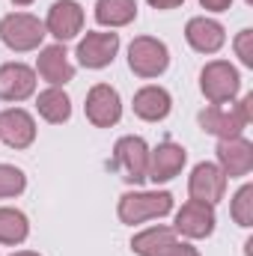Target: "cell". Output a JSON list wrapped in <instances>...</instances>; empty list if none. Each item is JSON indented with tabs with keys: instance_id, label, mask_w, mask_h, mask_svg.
<instances>
[{
	"instance_id": "1",
	"label": "cell",
	"mask_w": 253,
	"mask_h": 256,
	"mask_svg": "<svg viewBox=\"0 0 253 256\" xmlns=\"http://www.w3.org/2000/svg\"><path fill=\"white\" fill-rule=\"evenodd\" d=\"M253 120V96H244L238 104H212L200 114V126L202 131L214 134L218 140L226 137H242V131L248 128V122Z\"/></svg>"
},
{
	"instance_id": "2",
	"label": "cell",
	"mask_w": 253,
	"mask_h": 256,
	"mask_svg": "<svg viewBox=\"0 0 253 256\" xmlns=\"http://www.w3.org/2000/svg\"><path fill=\"white\" fill-rule=\"evenodd\" d=\"M120 220L134 226L152 218H164L173 212V194L167 191H128L120 196Z\"/></svg>"
},
{
	"instance_id": "3",
	"label": "cell",
	"mask_w": 253,
	"mask_h": 256,
	"mask_svg": "<svg viewBox=\"0 0 253 256\" xmlns=\"http://www.w3.org/2000/svg\"><path fill=\"white\" fill-rule=\"evenodd\" d=\"M48 36L45 30V21H39L36 15L30 12H12L0 21V39L9 51H36L42 45V39Z\"/></svg>"
},
{
	"instance_id": "4",
	"label": "cell",
	"mask_w": 253,
	"mask_h": 256,
	"mask_svg": "<svg viewBox=\"0 0 253 256\" xmlns=\"http://www.w3.org/2000/svg\"><path fill=\"white\" fill-rule=\"evenodd\" d=\"M238 86H242V78H238V68L226 60H212L206 63V68L200 72V90L202 96L212 102V104H226L238 96Z\"/></svg>"
},
{
	"instance_id": "5",
	"label": "cell",
	"mask_w": 253,
	"mask_h": 256,
	"mask_svg": "<svg viewBox=\"0 0 253 256\" xmlns=\"http://www.w3.org/2000/svg\"><path fill=\"white\" fill-rule=\"evenodd\" d=\"M128 66L137 78H158L170 66V51L155 36H137L128 45Z\"/></svg>"
},
{
	"instance_id": "6",
	"label": "cell",
	"mask_w": 253,
	"mask_h": 256,
	"mask_svg": "<svg viewBox=\"0 0 253 256\" xmlns=\"http://www.w3.org/2000/svg\"><path fill=\"white\" fill-rule=\"evenodd\" d=\"M114 164L122 170V179L128 185H140L146 182V173H149V146L143 137H120L116 146H114Z\"/></svg>"
},
{
	"instance_id": "7",
	"label": "cell",
	"mask_w": 253,
	"mask_h": 256,
	"mask_svg": "<svg viewBox=\"0 0 253 256\" xmlns=\"http://www.w3.org/2000/svg\"><path fill=\"white\" fill-rule=\"evenodd\" d=\"M84 110H86V120L96 128H110L116 126L120 116H122V98H120V92L110 84H96L86 92Z\"/></svg>"
},
{
	"instance_id": "8",
	"label": "cell",
	"mask_w": 253,
	"mask_h": 256,
	"mask_svg": "<svg viewBox=\"0 0 253 256\" xmlns=\"http://www.w3.org/2000/svg\"><path fill=\"white\" fill-rule=\"evenodd\" d=\"M176 236L185 238H206L214 232V206L200 202V200H188L179 212H176V224H173Z\"/></svg>"
},
{
	"instance_id": "9",
	"label": "cell",
	"mask_w": 253,
	"mask_h": 256,
	"mask_svg": "<svg viewBox=\"0 0 253 256\" xmlns=\"http://www.w3.org/2000/svg\"><path fill=\"white\" fill-rule=\"evenodd\" d=\"M218 167L224 170L226 179H238L248 176L253 170V143L244 137H226L218 140Z\"/></svg>"
},
{
	"instance_id": "10",
	"label": "cell",
	"mask_w": 253,
	"mask_h": 256,
	"mask_svg": "<svg viewBox=\"0 0 253 256\" xmlns=\"http://www.w3.org/2000/svg\"><path fill=\"white\" fill-rule=\"evenodd\" d=\"M188 194H190V200H200V202H208V206L220 202L224 194H226V176H224V170L218 164H208V161L196 164L188 179Z\"/></svg>"
},
{
	"instance_id": "11",
	"label": "cell",
	"mask_w": 253,
	"mask_h": 256,
	"mask_svg": "<svg viewBox=\"0 0 253 256\" xmlns=\"http://www.w3.org/2000/svg\"><path fill=\"white\" fill-rule=\"evenodd\" d=\"M120 51V33H86L78 45V60L84 68H104V66L114 63Z\"/></svg>"
},
{
	"instance_id": "12",
	"label": "cell",
	"mask_w": 253,
	"mask_h": 256,
	"mask_svg": "<svg viewBox=\"0 0 253 256\" xmlns=\"http://www.w3.org/2000/svg\"><path fill=\"white\" fill-rule=\"evenodd\" d=\"M185 161H188L185 146L170 143V140H167V143H158V146L149 152V173H146V179H152L155 185L170 182V179H176V176L182 173Z\"/></svg>"
},
{
	"instance_id": "13",
	"label": "cell",
	"mask_w": 253,
	"mask_h": 256,
	"mask_svg": "<svg viewBox=\"0 0 253 256\" xmlns=\"http://www.w3.org/2000/svg\"><path fill=\"white\" fill-rule=\"evenodd\" d=\"M45 30H48L54 39H60V42L74 39V36L84 30V9H80V3H74V0H57V3L48 9Z\"/></svg>"
},
{
	"instance_id": "14",
	"label": "cell",
	"mask_w": 253,
	"mask_h": 256,
	"mask_svg": "<svg viewBox=\"0 0 253 256\" xmlns=\"http://www.w3.org/2000/svg\"><path fill=\"white\" fill-rule=\"evenodd\" d=\"M0 140L9 149H27L36 140V122L27 110L21 108H9L0 114Z\"/></svg>"
},
{
	"instance_id": "15",
	"label": "cell",
	"mask_w": 253,
	"mask_h": 256,
	"mask_svg": "<svg viewBox=\"0 0 253 256\" xmlns=\"http://www.w3.org/2000/svg\"><path fill=\"white\" fill-rule=\"evenodd\" d=\"M36 92V72L24 63L0 66V98L3 102H24Z\"/></svg>"
},
{
	"instance_id": "16",
	"label": "cell",
	"mask_w": 253,
	"mask_h": 256,
	"mask_svg": "<svg viewBox=\"0 0 253 256\" xmlns=\"http://www.w3.org/2000/svg\"><path fill=\"white\" fill-rule=\"evenodd\" d=\"M185 39H188V45L194 51H200V54H214V51L224 48L226 33H224V27H220L214 18L196 15V18H190L188 27H185Z\"/></svg>"
},
{
	"instance_id": "17",
	"label": "cell",
	"mask_w": 253,
	"mask_h": 256,
	"mask_svg": "<svg viewBox=\"0 0 253 256\" xmlns=\"http://www.w3.org/2000/svg\"><path fill=\"white\" fill-rule=\"evenodd\" d=\"M36 72L51 84V86H63L74 78V66L68 63V54H66L63 45H48L39 51L36 57Z\"/></svg>"
},
{
	"instance_id": "18",
	"label": "cell",
	"mask_w": 253,
	"mask_h": 256,
	"mask_svg": "<svg viewBox=\"0 0 253 256\" xmlns=\"http://www.w3.org/2000/svg\"><path fill=\"white\" fill-rule=\"evenodd\" d=\"M170 108H173V98H170V92L164 86L149 84V86L134 92V114L140 120H146V122H161L170 114Z\"/></svg>"
},
{
	"instance_id": "19",
	"label": "cell",
	"mask_w": 253,
	"mask_h": 256,
	"mask_svg": "<svg viewBox=\"0 0 253 256\" xmlns=\"http://www.w3.org/2000/svg\"><path fill=\"white\" fill-rule=\"evenodd\" d=\"M176 242H179V236H176L173 226H149V230H143L131 238V250L140 256H161Z\"/></svg>"
},
{
	"instance_id": "20",
	"label": "cell",
	"mask_w": 253,
	"mask_h": 256,
	"mask_svg": "<svg viewBox=\"0 0 253 256\" xmlns=\"http://www.w3.org/2000/svg\"><path fill=\"white\" fill-rule=\"evenodd\" d=\"M36 110H39V116L45 122L60 126V122H66L72 116V102L63 92V86H48V90H42L36 96Z\"/></svg>"
},
{
	"instance_id": "21",
	"label": "cell",
	"mask_w": 253,
	"mask_h": 256,
	"mask_svg": "<svg viewBox=\"0 0 253 256\" xmlns=\"http://www.w3.org/2000/svg\"><path fill=\"white\" fill-rule=\"evenodd\" d=\"M137 18V0H98L96 3V21L102 27H126Z\"/></svg>"
},
{
	"instance_id": "22",
	"label": "cell",
	"mask_w": 253,
	"mask_h": 256,
	"mask_svg": "<svg viewBox=\"0 0 253 256\" xmlns=\"http://www.w3.org/2000/svg\"><path fill=\"white\" fill-rule=\"evenodd\" d=\"M27 236H30L27 214L18 212V208L3 206L0 208V244H21Z\"/></svg>"
},
{
	"instance_id": "23",
	"label": "cell",
	"mask_w": 253,
	"mask_h": 256,
	"mask_svg": "<svg viewBox=\"0 0 253 256\" xmlns=\"http://www.w3.org/2000/svg\"><path fill=\"white\" fill-rule=\"evenodd\" d=\"M232 220L238 226H253V185H242L232 196Z\"/></svg>"
},
{
	"instance_id": "24",
	"label": "cell",
	"mask_w": 253,
	"mask_h": 256,
	"mask_svg": "<svg viewBox=\"0 0 253 256\" xmlns=\"http://www.w3.org/2000/svg\"><path fill=\"white\" fill-rule=\"evenodd\" d=\"M24 188H27L24 170H18V167H12V164H0V200L18 196Z\"/></svg>"
},
{
	"instance_id": "25",
	"label": "cell",
	"mask_w": 253,
	"mask_h": 256,
	"mask_svg": "<svg viewBox=\"0 0 253 256\" xmlns=\"http://www.w3.org/2000/svg\"><path fill=\"white\" fill-rule=\"evenodd\" d=\"M236 54H238V60L244 66H253V30H242L238 36H236Z\"/></svg>"
},
{
	"instance_id": "26",
	"label": "cell",
	"mask_w": 253,
	"mask_h": 256,
	"mask_svg": "<svg viewBox=\"0 0 253 256\" xmlns=\"http://www.w3.org/2000/svg\"><path fill=\"white\" fill-rule=\"evenodd\" d=\"M161 256H200V250L190 248V244H185V242H176L173 248H167Z\"/></svg>"
},
{
	"instance_id": "27",
	"label": "cell",
	"mask_w": 253,
	"mask_h": 256,
	"mask_svg": "<svg viewBox=\"0 0 253 256\" xmlns=\"http://www.w3.org/2000/svg\"><path fill=\"white\" fill-rule=\"evenodd\" d=\"M200 6L208 9V12H226L232 6V0H200Z\"/></svg>"
},
{
	"instance_id": "28",
	"label": "cell",
	"mask_w": 253,
	"mask_h": 256,
	"mask_svg": "<svg viewBox=\"0 0 253 256\" xmlns=\"http://www.w3.org/2000/svg\"><path fill=\"white\" fill-rule=\"evenodd\" d=\"M149 6H155V9H176V6H182L185 0H146Z\"/></svg>"
},
{
	"instance_id": "29",
	"label": "cell",
	"mask_w": 253,
	"mask_h": 256,
	"mask_svg": "<svg viewBox=\"0 0 253 256\" xmlns=\"http://www.w3.org/2000/svg\"><path fill=\"white\" fill-rule=\"evenodd\" d=\"M12 256H39V254H33V250H18V254H12Z\"/></svg>"
},
{
	"instance_id": "30",
	"label": "cell",
	"mask_w": 253,
	"mask_h": 256,
	"mask_svg": "<svg viewBox=\"0 0 253 256\" xmlns=\"http://www.w3.org/2000/svg\"><path fill=\"white\" fill-rule=\"evenodd\" d=\"M12 3H15V6H30L33 0H12Z\"/></svg>"
}]
</instances>
